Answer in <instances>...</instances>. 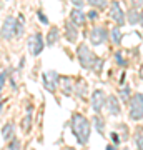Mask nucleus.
Masks as SVG:
<instances>
[{
	"instance_id": "11",
	"label": "nucleus",
	"mask_w": 143,
	"mask_h": 150,
	"mask_svg": "<svg viewBox=\"0 0 143 150\" xmlns=\"http://www.w3.org/2000/svg\"><path fill=\"white\" fill-rule=\"evenodd\" d=\"M106 105H108V112H110L111 115H118V113H120V105H118L117 97L110 95L106 98Z\"/></svg>"
},
{
	"instance_id": "2",
	"label": "nucleus",
	"mask_w": 143,
	"mask_h": 150,
	"mask_svg": "<svg viewBox=\"0 0 143 150\" xmlns=\"http://www.w3.org/2000/svg\"><path fill=\"white\" fill-rule=\"evenodd\" d=\"M77 54H78V60L83 69H88V70H100L101 69L103 60L97 59V55H93V52L87 45L82 43L78 47V50H77Z\"/></svg>"
},
{
	"instance_id": "23",
	"label": "nucleus",
	"mask_w": 143,
	"mask_h": 150,
	"mask_svg": "<svg viewBox=\"0 0 143 150\" xmlns=\"http://www.w3.org/2000/svg\"><path fill=\"white\" fill-rule=\"evenodd\" d=\"M88 4H90L92 7H98V8L106 7V2H103V0H100V2H95V0H93V2H88Z\"/></svg>"
},
{
	"instance_id": "28",
	"label": "nucleus",
	"mask_w": 143,
	"mask_h": 150,
	"mask_svg": "<svg viewBox=\"0 0 143 150\" xmlns=\"http://www.w3.org/2000/svg\"><path fill=\"white\" fill-rule=\"evenodd\" d=\"M117 62H118V64H120V65H127V62L123 60L122 54H117Z\"/></svg>"
},
{
	"instance_id": "6",
	"label": "nucleus",
	"mask_w": 143,
	"mask_h": 150,
	"mask_svg": "<svg viewBox=\"0 0 143 150\" xmlns=\"http://www.w3.org/2000/svg\"><path fill=\"white\" fill-rule=\"evenodd\" d=\"M58 80H60V77L55 70H50V72L43 74V87L48 92H55V88L58 87Z\"/></svg>"
},
{
	"instance_id": "31",
	"label": "nucleus",
	"mask_w": 143,
	"mask_h": 150,
	"mask_svg": "<svg viewBox=\"0 0 143 150\" xmlns=\"http://www.w3.org/2000/svg\"><path fill=\"white\" fill-rule=\"evenodd\" d=\"M106 150H117V149H115L113 145H108V147H106Z\"/></svg>"
},
{
	"instance_id": "29",
	"label": "nucleus",
	"mask_w": 143,
	"mask_h": 150,
	"mask_svg": "<svg viewBox=\"0 0 143 150\" xmlns=\"http://www.w3.org/2000/svg\"><path fill=\"white\" fill-rule=\"evenodd\" d=\"M73 5H75V8H82V7H83V2H78V0H75Z\"/></svg>"
},
{
	"instance_id": "13",
	"label": "nucleus",
	"mask_w": 143,
	"mask_h": 150,
	"mask_svg": "<svg viewBox=\"0 0 143 150\" xmlns=\"http://www.w3.org/2000/svg\"><path fill=\"white\" fill-rule=\"evenodd\" d=\"M13 135V125L12 123H5L4 129H2V139L4 140H10Z\"/></svg>"
},
{
	"instance_id": "12",
	"label": "nucleus",
	"mask_w": 143,
	"mask_h": 150,
	"mask_svg": "<svg viewBox=\"0 0 143 150\" xmlns=\"http://www.w3.org/2000/svg\"><path fill=\"white\" fill-rule=\"evenodd\" d=\"M77 37H78V32H77L75 25L72 23V22H70V23L67 22V38H68V42H75Z\"/></svg>"
},
{
	"instance_id": "14",
	"label": "nucleus",
	"mask_w": 143,
	"mask_h": 150,
	"mask_svg": "<svg viewBox=\"0 0 143 150\" xmlns=\"http://www.w3.org/2000/svg\"><path fill=\"white\" fill-rule=\"evenodd\" d=\"M75 93H77L78 97H85V95H87V82H85V80L77 82V85H75Z\"/></svg>"
},
{
	"instance_id": "8",
	"label": "nucleus",
	"mask_w": 143,
	"mask_h": 150,
	"mask_svg": "<svg viewBox=\"0 0 143 150\" xmlns=\"http://www.w3.org/2000/svg\"><path fill=\"white\" fill-rule=\"evenodd\" d=\"M106 37H108V32H106L103 27H95L90 32V40H92V43H95V45L103 43L106 40Z\"/></svg>"
},
{
	"instance_id": "4",
	"label": "nucleus",
	"mask_w": 143,
	"mask_h": 150,
	"mask_svg": "<svg viewBox=\"0 0 143 150\" xmlns=\"http://www.w3.org/2000/svg\"><path fill=\"white\" fill-rule=\"evenodd\" d=\"M130 117L133 120H140L143 118V95L142 93H135V97L132 98V103H130Z\"/></svg>"
},
{
	"instance_id": "1",
	"label": "nucleus",
	"mask_w": 143,
	"mask_h": 150,
	"mask_svg": "<svg viewBox=\"0 0 143 150\" xmlns=\"http://www.w3.org/2000/svg\"><path fill=\"white\" fill-rule=\"evenodd\" d=\"M72 130H73V135L82 145L88 142V139H90V122L87 120V117L80 115V113H75L72 117Z\"/></svg>"
},
{
	"instance_id": "25",
	"label": "nucleus",
	"mask_w": 143,
	"mask_h": 150,
	"mask_svg": "<svg viewBox=\"0 0 143 150\" xmlns=\"http://www.w3.org/2000/svg\"><path fill=\"white\" fill-rule=\"evenodd\" d=\"M38 20L42 22L43 25H48V18L45 17V13H43V12H38Z\"/></svg>"
},
{
	"instance_id": "9",
	"label": "nucleus",
	"mask_w": 143,
	"mask_h": 150,
	"mask_svg": "<svg viewBox=\"0 0 143 150\" xmlns=\"http://www.w3.org/2000/svg\"><path fill=\"white\" fill-rule=\"evenodd\" d=\"M110 15H111V18L117 20L118 23H123V22H125V17H123V12H122V8H120V4H118V2H113V4H111Z\"/></svg>"
},
{
	"instance_id": "17",
	"label": "nucleus",
	"mask_w": 143,
	"mask_h": 150,
	"mask_svg": "<svg viewBox=\"0 0 143 150\" xmlns=\"http://www.w3.org/2000/svg\"><path fill=\"white\" fill-rule=\"evenodd\" d=\"M60 83H62V87H63V93H68V92L73 90L72 80H70V79H60Z\"/></svg>"
},
{
	"instance_id": "10",
	"label": "nucleus",
	"mask_w": 143,
	"mask_h": 150,
	"mask_svg": "<svg viewBox=\"0 0 143 150\" xmlns=\"http://www.w3.org/2000/svg\"><path fill=\"white\" fill-rule=\"evenodd\" d=\"M70 18H72V23H75V25H82L85 22V13L82 12V8H73V10L70 12Z\"/></svg>"
},
{
	"instance_id": "22",
	"label": "nucleus",
	"mask_w": 143,
	"mask_h": 150,
	"mask_svg": "<svg viewBox=\"0 0 143 150\" xmlns=\"http://www.w3.org/2000/svg\"><path fill=\"white\" fill-rule=\"evenodd\" d=\"M8 149L10 150H20V142H18L17 139H13L10 142V147H8Z\"/></svg>"
},
{
	"instance_id": "16",
	"label": "nucleus",
	"mask_w": 143,
	"mask_h": 150,
	"mask_svg": "<svg viewBox=\"0 0 143 150\" xmlns=\"http://www.w3.org/2000/svg\"><path fill=\"white\" fill-rule=\"evenodd\" d=\"M135 142H137L138 150H143V129H138L135 132Z\"/></svg>"
},
{
	"instance_id": "21",
	"label": "nucleus",
	"mask_w": 143,
	"mask_h": 150,
	"mask_svg": "<svg viewBox=\"0 0 143 150\" xmlns=\"http://www.w3.org/2000/svg\"><path fill=\"white\" fill-rule=\"evenodd\" d=\"M93 122H95V125H97V129H98V132H103V120H101L100 117H95L93 118Z\"/></svg>"
},
{
	"instance_id": "24",
	"label": "nucleus",
	"mask_w": 143,
	"mask_h": 150,
	"mask_svg": "<svg viewBox=\"0 0 143 150\" xmlns=\"http://www.w3.org/2000/svg\"><path fill=\"white\" fill-rule=\"evenodd\" d=\"M5 79H7V72H2L0 74V93H2V88L5 85Z\"/></svg>"
},
{
	"instance_id": "30",
	"label": "nucleus",
	"mask_w": 143,
	"mask_h": 150,
	"mask_svg": "<svg viewBox=\"0 0 143 150\" xmlns=\"http://www.w3.org/2000/svg\"><path fill=\"white\" fill-rule=\"evenodd\" d=\"M111 139H113V142H118V140H120V139L117 137V134H111Z\"/></svg>"
},
{
	"instance_id": "27",
	"label": "nucleus",
	"mask_w": 143,
	"mask_h": 150,
	"mask_svg": "<svg viewBox=\"0 0 143 150\" xmlns=\"http://www.w3.org/2000/svg\"><path fill=\"white\" fill-rule=\"evenodd\" d=\"M128 93H130V88H128V87H125V88H123V92H122V98H123V100H127V98H128Z\"/></svg>"
},
{
	"instance_id": "3",
	"label": "nucleus",
	"mask_w": 143,
	"mask_h": 150,
	"mask_svg": "<svg viewBox=\"0 0 143 150\" xmlns=\"http://www.w3.org/2000/svg\"><path fill=\"white\" fill-rule=\"evenodd\" d=\"M17 27H18V18L13 15L7 17L5 22H4V25H2V30H0L2 38H5V40L13 38L17 35Z\"/></svg>"
},
{
	"instance_id": "26",
	"label": "nucleus",
	"mask_w": 143,
	"mask_h": 150,
	"mask_svg": "<svg viewBox=\"0 0 143 150\" xmlns=\"http://www.w3.org/2000/svg\"><path fill=\"white\" fill-rule=\"evenodd\" d=\"M87 15H88V18H90V20H95L97 17H98V13H97V10H92V12H88Z\"/></svg>"
},
{
	"instance_id": "5",
	"label": "nucleus",
	"mask_w": 143,
	"mask_h": 150,
	"mask_svg": "<svg viewBox=\"0 0 143 150\" xmlns=\"http://www.w3.org/2000/svg\"><path fill=\"white\" fill-rule=\"evenodd\" d=\"M27 45H28V52H30L33 57H37V55L43 50V47H45L42 33H33V35H30V37H28V43H27Z\"/></svg>"
},
{
	"instance_id": "7",
	"label": "nucleus",
	"mask_w": 143,
	"mask_h": 150,
	"mask_svg": "<svg viewBox=\"0 0 143 150\" xmlns=\"http://www.w3.org/2000/svg\"><path fill=\"white\" fill-rule=\"evenodd\" d=\"M106 103V95L103 90H95L93 92V95H92V107L95 112H100L103 105Z\"/></svg>"
},
{
	"instance_id": "20",
	"label": "nucleus",
	"mask_w": 143,
	"mask_h": 150,
	"mask_svg": "<svg viewBox=\"0 0 143 150\" xmlns=\"http://www.w3.org/2000/svg\"><path fill=\"white\" fill-rule=\"evenodd\" d=\"M137 22H140L138 12L137 10H132V12H130V23H137Z\"/></svg>"
},
{
	"instance_id": "19",
	"label": "nucleus",
	"mask_w": 143,
	"mask_h": 150,
	"mask_svg": "<svg viewBox=\"0 0 143 150\" xmlns=\"http://www.w3.org/2000/svg\"><path fill=\"white\" fill-rule=\"evenodd\" d=\"M111 38H113V43H120V42H122V33H120V28H113V30H111Z\"/></svg>"
},
{
	"instance_id": "15",
	"label": "nucleus",
	"mask_w": 143,
	"mask_h": 150,
	"mask_svg": "<svg viewBox=\"0 0 143 150\" xmlns=\"http://www.w3.org/2000/svg\"><path fill=\"white\" fill-rule=\"evenodd\" d=\"M60 33H58V28H52L50 32H48V37H47V43L48 45H55L57 40H58Z\"/></svg>"
},
{
	"instance_id": "18",
	"label": "nucleus",
	"mask_w": 143,
	"mask_h": 150,
	"mask_svg": "<svg viewBox=\"0 0 143 150\" xmlns=\"http://www.w3.org/2000/svg\"><path fill=\"white\" fill-rule=\"evenodd\" d=\"M30 127H32V117H30V113H28V115L22 120V129H23V132H28Z\"/></svg>"
}]
</instances>
